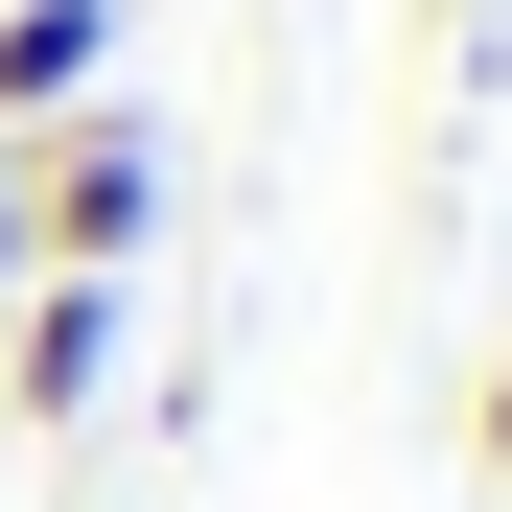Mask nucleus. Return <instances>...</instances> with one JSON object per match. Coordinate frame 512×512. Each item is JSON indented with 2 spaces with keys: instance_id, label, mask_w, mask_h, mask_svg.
I'll return each mask as SVG.
<instances>
[{
  "instance_id": "1",
  "label": "nucleus",
  "mask_w": 512,
  "mask_h": 512,
  "mask_svg": "<svg viewBox=\"0 0 512 512\" xmlns=\"http://www.w3.org/2000/svg\"><path fill=\"white\" fill-rule=\"evenodd\" d=\"M140 233H163V140L140 117H47L24 140V280H117Z\"/></svg>"
},
{
  "instance_id": "2",
  "label": "nucleus",
  "mask_w": 512,
  "mask_h": 512,
  "mask_svg": "<svg viewBox=\"0 0 512 512\" xmlns=\"http://www.w3.org/2000/svg\"><path fill=\"white\" fill-rule=\"evenodd\" d=\"M117 396V280H0V419H94Z\"/></svg>"
},
{
  "instance_id": "3",
  "label": "nucleus",
  "mask_w": 512,
  "mask_h": 512,
  "mask_svg": "<svg viewBox=\"0 0 512 512\" xmlns=\"http://www.w3.org/2000/svg\"><path fill=\"white\" fill-rule=\"evenodd\" d=\"M94 70H117V0H0V140L94 117Z\"/></svg>"
},
{
  "instance_id": "4",
  "label": "nucleus",
  "mask_w": 512,
  "mask_h": 512,
  "mask_svg": "<svg viewBox=\"0 0 512 512\" xmlns=\"http://www.w3.org/2000/svg\"><path fill=\"white\" fill-rule=\"evenodd\" d=\"M0 280H24V140H0Z\"/></svg>"
},
{
  "instance_id": "5",
  "label": "nucleus",
  "mask_w": 512,
  "mask_h": 512,
  "mask_svg": "<svg viewBox=\"0 0 512 512\" xmlns=\"http://www.w3.org/2000/svg\"><path fill=\"white\" fill-rule=\"evenodd\" d=\"M489 489H512V373H489Z\"/></svg>"
}]
</instances>
